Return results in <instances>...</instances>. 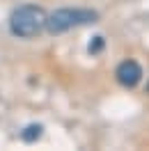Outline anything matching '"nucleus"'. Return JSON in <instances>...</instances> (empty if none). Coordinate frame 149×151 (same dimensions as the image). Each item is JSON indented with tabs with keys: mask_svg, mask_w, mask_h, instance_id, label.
Here are the masks:
<instances>
[{
	"mask_svg": "<svg viewBox=\"0 0 149 151\" xmlns=\"http://www.w3.org/2000/svg\"><path fill=\"white\" fill-rule=\"evenodd\" d=\"M147 92H149V83H147Z\"/></svg>",
	"mask_w": 149,
	"mask_h": 151,
	"instance_id": "423d86ee",
	"label": "nucleus"
},
{
	"mask_svg": "<svg viewBox=\"0 0 149 151\" xmlns=\"http://www.w3.org/2000/svg\"><path fill=\"white\" fill-rule=\"evenodd\" d=\"M46 16L39 5H21L9 16V32L19 39H32L46 30Z\"/></svg>",
	"mask_w": 149,
	"mask_h": 151,
	"instance_id": "f257e3e1",
	"label": "nucleus"
},
{
	"mask_svg": "<svg viewBox=\"0 0 149 151\" xmlns=\"http://www.w3.org/2000/svg\"><path fill=\"white\" fill-rule=\"evenodd\" d=\"M99 21V12L85 9V7H62L46 16V30L51 35H62L80 25H90Z\"/></svg>",
	"mask_w": 149,
	"mask_h": 151,
	"instance_id": "f03ea898",
	"label": "nucleus"
},
{
	"mask_svg": "<svg viewBox=\"0 0 149 151\" xmlns=\"http://www.w3.org/2000/svg\"><path fill=\"white\" fill-rule=\"evenodd\" d=\"M101 48H103V37H94V41L90 44V53H92V55H96Z\"/></svg>",
	"mask_w": 149,
	"mask_h": 151,
	"instance_id": "39448f33",
	"label": "nucleus"
},
{
	"mask_svg": "<svg viewBox=\"0 0 149 151\" xmlns=\"http://www.w3.org/2000/svg\"><path fill=\"white\" fill-rule=\"evenodd\" d=\"M41 131H44V128H41L39 124H30L28 128L21 133V137H23L25 142H35V140H39V137H41Z\"/></svg>",
	"mask_w": 149,
	"mask_h": 151,
	"instance_id": "20e7f679",
	"label": "nucleus"
},
{
	"mask_svg": "<svg viewBox=\"0 0 149 151\" xmlns=\"http://www.w3.org/2000/svg\"><path fill=\"white\" fill-rule=\"evenodd\" d=\"M115 78H117V83H119L122 87L133 89V87L140 85V80H142V66H140L135 60H124V62H119V66L115 69Z\"/></svg>",
	"mask_w": 149,
	"mask_h": 151,
	"instance_id": "7ed1b4c3",
	"label": "nucleus"
}]
</instances>
